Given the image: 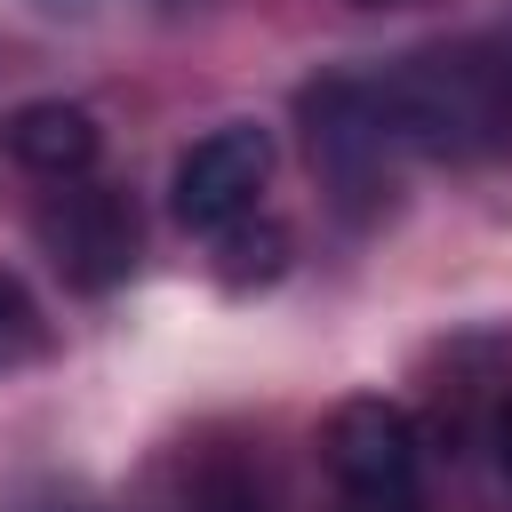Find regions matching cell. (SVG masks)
<instances>
[{
    "instance_id": "obj_4",
    "label": "cell",
    "mask_w": 512,
    "mask_h": 512,
    "mask_svg": "<svg viewBox=\"0 0 512 512\" xmlns=\"http://www.w3.org/2000/svg\"><path fill=\"white\" fill-rule=\"evenodd\" d=\"M40 240H48V256H56V272H64L72 288H112V280H128V264H136V208H128L120 184L80 176V184H56V192H48Z\"/></svg>"
},
{
    "instance_id": "obj_3",
    "label": "cell",
    "mask_w": 512,
    "mask_h": 512,
    "mask_svg": "<svg viewBox=\"0 0 512 512\" xmlns=\"http://www.w3.org/2000/svg\"><path fill=\"white\" fill-rule=\"evenodd\" d=\"M264 176H272V136H264L256 120H232V128H208V136L176 160L168 208H176L184 232H232V224L256 208Z\"/></svg>"
},
{
    "instance_id": "obj_5",
    "label": "cell",
    "mask_w": 512,
    "mask_h": 512,
    "mask_svg": "<svg viewBox=\"0 0 512 512\" xmlns=\"http://www.w3.org/2000/svg\"><path fill=\"white\" fill-rule=\"evenodd\" d=\"M8 152H16V168H32L40 184H80L88 168H96V120L80 112V104H24L16 120H8Z\"/></svg>"
},
{
    "instance_id": "obj_2",
    "label": "cell",
    "mask_w": 512,
    "mask_h": 512,
    "mask_svg": "<svg viewBox=\"0 0 512 512\" xmlns=\"http://www.w3.org/2000/svg\"><path fill=\"white\" fill-rule=\"evenodd\" d=\"M320 464H328L336 496L416 504V424H408V408H392L376 392L336 400L328 424H320Z\"/></svg>"
},
{
    "instance_id": "obj_6",
    "label": "cell",
    "mask_w": 512,
    "mask_h": 512,
    "mask_svg": "<svg viewBox=\"0 0 512 512\" xmlns=\"http://www.w3.org/2000/svg\"><path fill=\"white\" fill-rule=\"evenodd\" d=\"M176 512H272V488L264 472H248L240 456H208L192 480H184V504Z\"/></svg>"
},
{
    "instance_id": "obj_1",
    "label": "cell",
    "mask_w": 512,
    "mask_h": 512,
    "mask_svg": "<svg viewBox=\"0 0 512 512\" xmlns=\"http://www.w3.org/2000/svg\"><path fill=\"white\" fill-rule=\"evenodd\" d=\"M304 144H312L320 184L344 208H376L392 192V160L408 152L400 128H392L384 80H320V88H304Z\"/></svg>"
},
{
    "instance_id": "obj_8",
    "label": "cell",
    "mask_w": 512,
    "mask_h": 512,
    "mask_svg": "<svg viewBox=\"0 0 512 512\" xmlns=\"http://www.w3.org/2000/svg\"><path fill=\"white\" fill-rule=\"evenodd\" d=\"M496 456H504V480H512V408H504V424H496Z\"/></svg>"
},
{
    "instance_id": "obj_7",
    "label": "cell",
    "mask_w": 512,
    "mask_h": 512,
    "mask_svg": "<svg viewBox=\"0 0 512 512\" xmlns=\"http://www.w3.org/2000/svg\"><path fill=\"white\" fill-rule=\"evenodd\" d=\"M40 344H48V328H40L32 296H24L16 280H0V368H24V360H40Z\"/></svg>"
}]
</instances>
